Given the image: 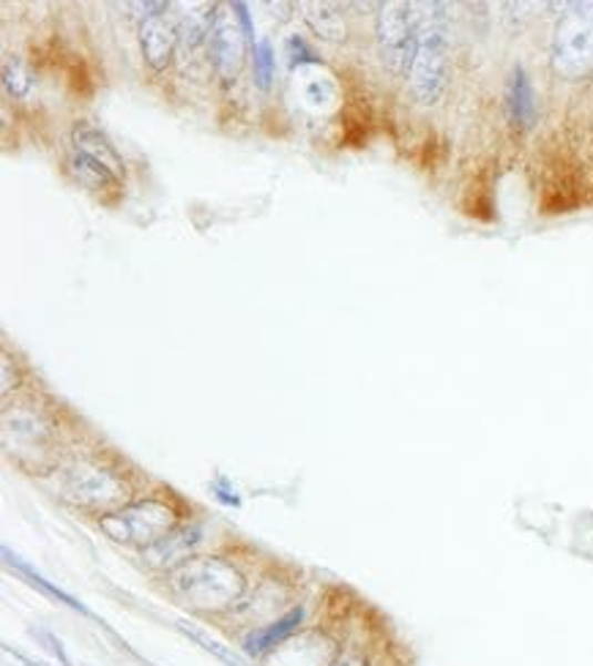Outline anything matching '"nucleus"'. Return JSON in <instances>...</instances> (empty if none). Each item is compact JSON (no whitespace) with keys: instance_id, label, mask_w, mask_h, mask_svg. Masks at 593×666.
<instances>
[{"instance_id":"obj_1","label":"nucleus","mask_w":593,"mask_h":666,"mask_svg":"<svg viewBox=\"0 0 593 666\" xmlns=\"http://www.w3.org/2000/svg\"><path fill=\"white\" fill-rule=\"evenodd\" d=\"M449 6L416 3V52L410 91L421 104H438L449 82Z\"/></svg>"},{"instance_id":"obj_2","label":"nucleus","mask_w":593,"mask_h":666,"mask_svg":"<svg viewBox=\"0 0 593 666\" xmlns=\"http://www.w3.org/2000/svg\"><path fill=\"white\" fill-rule=\"evenodd\" d=\"M173 587L195 609H222L244 593V580L222 560H190L175 571Z\"/></svg>"},{"instance_id":"obj_3","label":"nucleus","mask_w":593,"mask_h":666,"mask_svg":"<svg viewBox=\"0 0 593 666\" xmlns=\"http://www.w3.org/2000/svg\"><path fill=\"white\" fill-rule=\"evenodd\" d=\"M550 61L563 80H583L593 74V14L585 3L569 6L555 25Z\"/></svg>"},{"instance_id":"obj_4","label":"nucleus","mask_w":593,"mask_h":666,"mask_svg":"<svg viewBox=\"0 0 593 666\" xmlns=\"http://www.w3.org/2000/svg\"><path fill=\"white\" fill-rule=\"evenodd\" d=\"M378 47L391 74L410 72L416 52V3H384L378 11Z\"/></svg>"},{"instance_id":"obj_5","label":"nucleus","mask_w":593,"mask_h":666,"mask_svg":"<svg viewBox=\"0 0 593 666\" xmlns=\"http://www.w3.org/2000/svg\"><path fill=\"white\" fill-rule=\"evenodd\" d=\"M102 530L115 541H134V544H156L164 535L173 533L175 514L159 500H145L123 509L121 514L104 516Z\"/></svg>"},{"instance_id":"obj_6","label":"nucleus","mask_w":593,"mask_h":666,"mask_svg":"<svg viewBox=\"0 0 593 666\" xmlns=\"http://www.w3.org/2000/svg\"><path fill=\"white\" fill-rule=\"evenodd\" d=\"M246 37L236 14H227L225 6H214V22L208 33V58L222 80H236L244 66Z\"/></svg>"},{"instance_id":"obj_7","label":"nucleus","mask_w":593,"mask_h":666,"mask_svg":"<svg viewBox=\"0 0 593 666\" xmlns=\"http://www.w3.org/2000/svg\"><path fill=\"white\" fill-rule=\"evenodd\" d=\"M3 443L9 453L20 459H31L47 453L50 445V429L41 421V416L31 410H6L3 412Z\"/></svg>"},{"instance_id":"obj_8","label":"nucleus","mask_w":593,"mask_h":666,"mask_svg":"<svg viewBox=\"0 0 593 666\" xmlns=\"http://www.w3.org/2000/svg\"><path fill=\"white\" fill-rule=\"evenodd\" d=\"M67 492L69 498L78 500L82 505H99V503H113L119 500L126 486L115 479L113 473H108L104 468L96 464H80L69 473L67 479Z\"/></svg>"},{"instance_id":"obj_9","label":"nucleus","mask_w":593,"mask_h":666,"mask_svg":"<svg viewBox=\"0 0 593 666\" xmlns=\"http://www.w3.org/2000/svg\"><path fill=\"white\" fill-rule=\"evenodd\" d=\"M140 47H143V58L151 69H164L173 58L175 47H178V25L167 17V11L162 14L149 17L140 25Z\"/></svg>"},{"instance_id":"obj_10","label":"nucleus","mask_w":593,"mask_h":666,"mask_svg":"<svg viewBox=\"0 0 593 666\" xmlns=\"http://www.w3.org/2000/svg\"><path fill=\"white\" fill-rule=\"evenodd\" d=\"M507 115L512 121V126L522 129H533L539 117V107H536V93H533L531 76L525 74V69L517 66L512 74H509L507 82Z\"/></svg>"},{"instance_id":"obj_11","label":"nucleus","mask_w":593,"mask_h":666,"mask_svg":"<svg viewBox=\"0 0 593 666\" xmlns=\"http://www.w3.org/2000/svg\"><path fill=\"white\" fill-rule=\"evenodd\" d=\"M72 148L85 153V156L96 158L102 162L104 167L113 170L119 178H123V162L119 156V151L113 148V143L108 140V134L102 129L93 126L91 121H78L72 129Z\"/></svg>"},{"instance_id":"obj_12","label":"nucleus","mask_w":593,"mask_h":666,"mask_svg":"<svg viewBox=\"0 0 593 666\" xmlns=\"http://www.w3.org/2000/svg\"><path fill=\"white\" fill-rule=\"evenodd\" d=\"M67 170L82 188H88V192H99V194L110 192V188H121V181H123L113 173V170L104 167L102 162H96V158L85 156V153H80L74 148L67 158Z\"/></svg>"},{"instance_id":"obj_13","label":"nucleus","mask_w":593,"mask_h":666,"mask_svg":"<svg viewBox=\"0 0 593 666\" xmlns=\"http://www.w3.org/2000/svg\"><path fill=\"white\" fill-rule=\"evenodd\" d=\"M200 544V530L197 527H184L178 533H167L162 541L149 546V560L154 565H170L175 560H181L192 546Z\"/></svg>"},{"instance_id":"obj_14","label":"nucleus","mask_w":593,"mask_h":666,"mask_svg":"<svg viewBox=\"0 0 593 666\" xmlns=\"http://www.w3.org/2000/svg\"><path fill=\"white\" fill-rule=\"evenodd\" d=\"M301 621H304V612L301 609L287 612L285 617H279V621L272 623V626H268V628H260V631H255V634L246 636V650H249V653H266V650H272V647L282 645V642H285L287 636L293 634V631L301 626Z\"/></svg>"},{"instance_id":"obj_15","label":"nucleus","mask_w":593,"mask_h":666,"mask_svg":"<svg viewBox=\"0 0 593 666\" xmlns=\"http://www.w3.org/2000/svg\"><path fill=\"white\" fill-rule=\"evenodd\" d=\"M3 91L6 96L17 99V102H25L37 91V74L20 55L3 58Z\"/></svg>"},{"instance_id":"obj_16","label":"nucleus","mask_w":593,"mask_h":666,"mask_svg":"<svg viewBox=\"0 0 593 666\" xmlns=\"http://www.w3.org/2000/svg\"><path fill=\"white\" fill-rule=\"evenodd\" d=\"M313 14H307V22L313 25V31L317 37L328 39V41H342L345 39V22L342 14H337V9L328 3L313 6Z\"/></svg>"},{"instance_id":"obj_17","label":"nucleus","mask_w":593,"mask_h":666,"mask_svg":"<svg viewBox=\"0 0 593 666\" xmlns=\"http://www.w3.org/2000/svg\"><path fill=\"white\" fill-rule=\"evenodd\" d=\"M252 69H255L257 88L268 91L274 82V74H277V58H274V47L266 39H260L252 47Z\"/></svg>"},{"instance_id":"obj_18","label":"nucleus","mask_w":593,"mask_h":666,"mask_svg":"<svg viewBox=\"0 0 593 666\" xmlns=\"http://www.w3.org/2000/svg\"><path fill=\"white\" fill-rule=\"evenodd\" d=\"M3 555H6V560H9V565H14V568H17V571H20V574H22V576H28V580H31V585H33V587H41V591H44L47 595H52V598H61V601H63V604L74 606V609H82V606L78 604V601H74V598H69V595H67V593H61V591H58V587H52V585H50V582H47V580H44V576H39V574H37V571H33V568H31V565H25V563H22V560H20V557H11V552H9V550H6V552H3ZM82 612H85V609H82Z\"/></svg>"},{"instance_id":"obj_19","label":"nucleus","mask_w":593,"mask_h":666,"mask_svg":"<svg viewBox=\"0 0 593 666\" xmlns=\"http://www.w3.org/2000/svg\"><path fill=\"white\" fill-rule=\"evenodd\" d=\"M287 52H290L293 66H304V63H320L317 52L301 37H293L287 41Z\"/></svg>"},{"instance_id":"obj_20","label":"nucleus","mask_w":593,"mask_h":666,"mask_svg":"<svg viewBox=\"0 0 593 666\" xmlns=\"http://www.w3.org/2000/svg\"><path fill=\"white\" fill-rule=\"evenodd\" d=\"M33 636H39V639L47 645V650H50L52 656L61 658V664H63V666H72V662H69V658H67V653H63V645L55 639V636L47 634V631H33Z\"/></svg>"},{"instance_id":"obj_21","label":"nucleus","mask_w":593,"mask_h":666,"mask_svg":"<svg viewBox=\"0 0 593 666\" xmlns=\"http://www.w3.org/2000/svg\"><path fill=\"white\" fill-rule=\"evenodd\" d=\"M233 11H236V20L241 25V31H244L246 39H255V28H252V20H249V9H246L244 3H233L231 6Z\"/></svg>"},{"instance_id":"obj_22","label":"nucleus","mask_w":593,"mask_h":666,"mask_svg":"<svg viewBox=\"0 0 593 666\" xmlns=\"http://www.w3.org/2000/svg\"><path fill=\"white\" fill-rule=\"evenodd\" d=\"M3 664L6 666H44V664L31 662V658H25L22 653H17L14 647H9V645H3Z\"/></svg>"},{"instance_id":"obj_23","label":"nucleus","mask_w":593,"mask_h":666,"mask_svg":"<svg viewBox=\"0 0 593 666\" xmlns=\"http://www.w3.org/2000/svg\"><path fill=\"white\" fill-rule=\"evenodd\" d=\"M214 492H219L216 494V498L222 500V503H227V505H241V500H238V494H236V489H227V479H216L214 481Z\"/></svg>"},{"instance_id":"obj_24","label":"nucleus","mask_w":593,"mask_h":666,"mask_svg":"<svg viewBox=\"0 0 593 666\" xmlns=\"http://www.w3.org/2000/svg\"><path fill=\"white\" fill-rule=\"evenodd\" d=\"M11 391V358L3 356V393Z\"/></svg>"},{"instance_id":"obj_25","label":"nucleus","mask_w":593,"mask_h":666,"mask_svg":"<svg viewBox=\"0 0 593 666\" xmlns=\"http://www.w3.org/2000/svg\"><path fill=\"white\" fill-rule=\"evenodd\" d=\"M337 666H367V664L356 662V658H348V662H342V664H337Z\"/></svg>"}]
</instances>
